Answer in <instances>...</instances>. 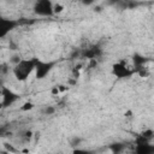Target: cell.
I'll return each instance as SVG.
<instances>
[{"label": "cell", "instance_id": "obj_1", "mask_svg": "<svg viewBox=\"0 0 154 154\" xmlns=\"http://www.w3.org/2000/svg\"><path fill=\"white\" fill-rule=\"evenodd\" d=\"M136 72L135 63L131 58H123L112 65V73L118 78H126Z\"/></svg>", "mask_w": 154, "mask_h": 154}, {"label": "cell", "instance_id": "obj_4", "mask_svg": "<svg viewBox=\"0 0 154 154\" xmlns=\"http://www.w3.org/2000/svg\"><path fill=\"white\" fill-rule=\"evenodd\" d=\"M32 107H34V105H32L31 102H25V103L23 105L22 109H23V111H28V109H31Z\"/></svg>", "mask_w": 154, "mask_h": 154}, {"label": "cell", "instance_id": "obj_2", "mask_svg": "<svg viewBox=\"0 0 154 154\" xmlns=\"http://www.w3.org/2000/svg\"><path fill=\"white\" fill-rule=\"evenodd\" d=\"M32 69H34V65L29 60H19L13 69V73L17 77V79L25 81L31 73Z\"/></svg>", "mask_w": 154, "mask_h": 154}, {"label": "cell", "instance_id": "obj_3", "mask_svg": "<svg viewBox=\"0 0 154 154\" xmlns=\"http://www.w3.org/2000/svg\"><path fill=\"white\" fill-rule=\"evenodd\" d=\"M64 11H65V5H64L63 2L57 1V2H53V4H52V14L59 16V14H61Z\"/></svg>", "mask_w": 154, "mask_h": 154}, {"label": "cell", "instance_id": "obj_5", "mask_svg": "<svg viewBox=\"0 0 154 154\" xmlns=\"http://www.w3.org/2000/svg\"><path fill=\"white\" fill-rule=\"evenodd\" d=\"M75 1H78V0H75Z\"/></svg>", "mask_w": 154, "mask_h": 154}]
</instances>
